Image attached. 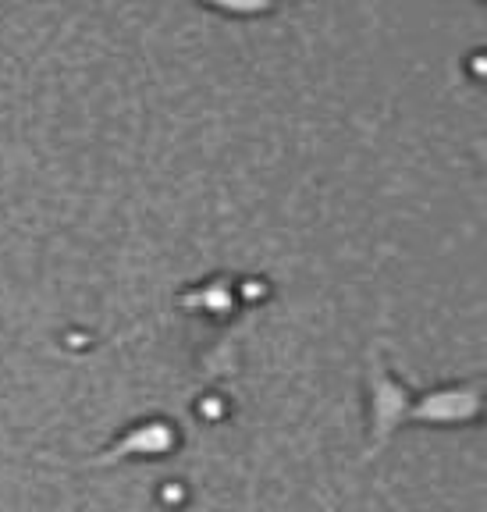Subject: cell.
Here are the masks:
<instances>
[{"label":"cell","mask_w":487,"mask_h":512,"mask_svg":"<svg viewBox=\"0 0 487 512\" xmlns=\"http://www.w3.org/2000/svg\"><path fill=\"white\" fill-rule=\"evenodd\" d=\"M207 8H217L221 15H267L274 0H200Z\"/></svg>","instance_id":"cell-1"}]
</instances>
